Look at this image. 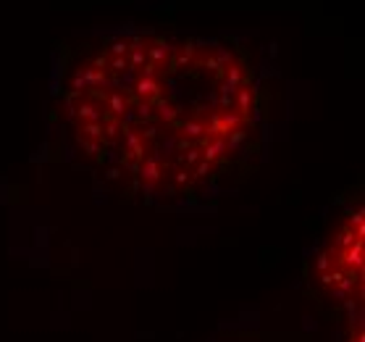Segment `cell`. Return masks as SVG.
Instances as JSON below:
<instances>
[{
    "label": "cell",
    "instance_id": "obj_1",
    "mask_svg": "<svg viewBox=\"0 0 365 342\" xmlns=\"http://www.w3.org/2000/svg\"><path fill=\"white\" fill-rule=\"evenodd\" d=\"M63 106L92 164L134 190L179 198L247 142L257 84L224 42L140 32L92 51L68 79Z\"/></svg>",
    "mask_w": 365,
    "mask_h": 342
},
{
    "label": "cell",
    "instance_id": "obj_2",
    "mask_svg": "<svg viewBox=\"0 0 365 342\" xmlns=\"http://www.w3.org/2000/svg\"><path fill=\"white\" fill-rule=\"evenodd\" d=\"M365 221L363 208L349 211L316 258V276L324 290L349 308H363Z\"/></svg>",
    "mask_w": 365,
    "mask_h": 342
}]
</instances>
